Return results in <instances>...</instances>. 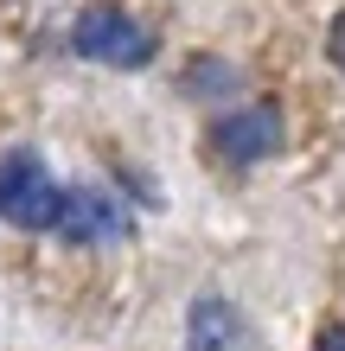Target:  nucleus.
Returning a JSON list of instances; mask_svg holds the SVG:
<instances>
[{
  "mask_svg": "<svg viewBox=\"0 0 345 351\" xmlns=\"http://www.w3.org/2000/svg\"><path fill=\"white\" fill-rule=\"evenodd\" d=\"M71 51L90 58V64H109V71H141V64H154L160 38L121 7H90L71 26Z\"/></svg>",
  "mask_w": 345,
  "mask_h": 351,
  "instance_id": "nucleus-2",
  "label": "nucleus"
},
{
  "mask_svg": "<svg viewBox=\"0 0 345 351\" xmlns=\"http://www.w3.org/2000/svg\"><path fill=\"white\" fill-rule=\"evenodd\" d=\"M64 211H71V185H58L32 147H13L7 160H0V217H7L13 230L58 237Z\"/></svg>",
  "mask_w": 345,
  "mask_h": 351,
  "instance_id": "nucleus-1",
  "label": "nucleus"
},
{
  "mask_svg": "<svg viewBox=\"0 0 345 351\" xmlns=\"http://www.w3.org/2000/svg\"><path fill=\"white\" fill-rule=\"evenodd\" d=\"M320 351H345V326H326V332H320Z\"/></svg>",
  "mask_w": 345,
  "mask_h": 351,
  "instance_id": "nucleus-7",
  "label": "nucleus"
},
{
  "mask_svg": "<svg viewBox=\"0 0 345 351\" xmlns=\"http://www.w3.org/2000/svg\"><path fill=\"white\" fill-rule=\"evenodd\" d=\"M128 230H134V211L115 192L71 185V211H64V223H58V243H84V250H96V243H128Z\"/></svg>",
  "mask_w": 345,
  "mask_h": 351,
  "instance_id": "nucleus-3",
  "label": "nucleus"
},
{
  "mask_svg": "<svg viewBox=\"0 0 345 351\" xmlns=\"http://www.w3.org/2000/svg\"><path fill=\"white\" fill-rule=\"evenodd\" d=\"M326 58H333L339 71H345V13L333 19V32H326Z\"/></svg>",
  "mask_w": 345,
  "mask_h": 351,
  "instance_id": "nucleus-6",
  "label": "nucleus"
},
{
  "mask_svg": "<svg viewBox=\"0 0 345 351\" xmlns=\"http://www.w3.org/2000/svg\"><path fill=\"white\" fill-rule=\"evenodd\" d=\"M281 147V115H275V102H256V109H237L217 121V154L230 160V167H250V160L262 154H275Z\"/></svg>",
  "mask_w": 345,
  "mask_h": 351,
  "instance_id": "nucleus-4",
  "label": "nucleus"
},
{
  "mask_svg": "<svg viewBox=\"0 0 345 351\" xmlns=\"http://www.w3.org/2000/svg\"><path fill=\"white\" fill-rule=\"evenodd\" d=\"M186 345L192 351H250V326L224 294H198L186 313Z\"/></svg>",
  "mask_w": 345,
  "mask_h": 351,
  "instance_id": "nucleus-5",
  "label": "nucleus"
}]
</instances>
